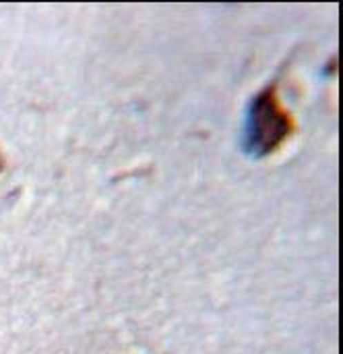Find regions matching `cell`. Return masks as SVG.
<instances>
[{
	"instance_id": "obj_1",
	"label": "cell",
	"mask_w": 343,
	"mask_h": 354,
	"mask_svg": "<svg viewBox=\"0 0 343 354\" xmlns=\"http://www.w3.org/2000/svg\"><path fill=\"white\" fill-rule=\"evenodd\" d=\"M294 131V116L282 106L277 85L271 83L263 91H259L248 104L242 143L244 151L253 158H265L277 151Z\"/></svg>"
},
{
	"instance_id": "obj_2",
	"label": "cell",
	"mask_w": 343,
	"mask_h": 354,
	"mask_svg": "<svg viewBox=\"0 0 343 354\" xmlns=\"http://www.w3.org/2000/svg\"><path fill=\"white\" fill-rule=\"evenodd\" d=\"M2 168H4V158H2V151H0V172H2Z\"/></svg>"
}]
</instances>
